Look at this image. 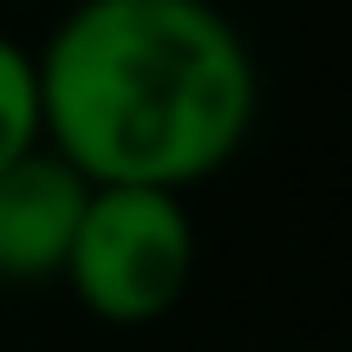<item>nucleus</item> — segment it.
<instances>
[{
	"mask_svg": "<svg viewBox=\"0 0 352 352\" xmlns=\"http://www.w3.org/2000/svg\"><path fill=\"white\" fill-rule=\"evenodd\" d=\"M91 183L59 151L33 144L0 164V280H46L65 267Z\"/></svg>",
	"mask_w": 352,
	"mask_h": 352,
	"instance_id": "3",
	"label": "nucleus"
},
{
	"mask_svg": "<svg viewBox=\"0 0 352 352\" xmlns=\"http://www.w3.org/2000/svg\"><path fill=\"white\" fill-rule=\"evenodd\" d=\"M33 65L46 144L85 183L189 189L254 124V59L209 0H85Z\"/></svg>",
	"mask_w": 352,
	"mask_h": 352,
	"instance_id": "1",
	"label": "nucleus"
},
{
	"mask_svg": "<svg viewBox=\"0 0 352 352\" xmlns=\"http://www.w3.org/2000/svg\"><path fill=\"white\" fill-rule=\"evenodd\" d=\"M46 144V111H39V65L13 39H0V164Z\"/></svg>",
	"mask_w": 352,
	"mask_h": 352,
	"instance_id": "4",
	"label": "nucleus"
},
{
	"mask_svg": "<svg viewBox=\"0 0 352 352\" xmlns=\"http://www.w3.org/2000/svg\"><path fill=\"white\" fill-rule=\"evenodd\" d=\"M59 274L111 327L164 320L196 274V222L183 209V189L91 183Z\"/></svg>",
	"mask_w": 352,
	"mask_h": 352,
	"instance_id": "2",
	"label": "nucleus"
}]
</instances>
